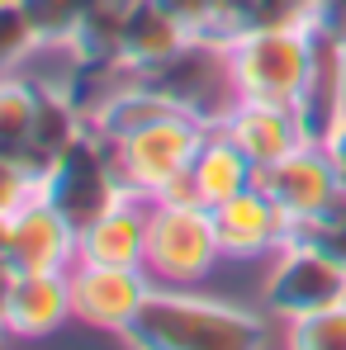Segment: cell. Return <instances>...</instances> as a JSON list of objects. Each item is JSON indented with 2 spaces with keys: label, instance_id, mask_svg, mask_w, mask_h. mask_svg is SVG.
I'll return each mask as SVG.
<instances>
[{
  "label": "cell",
  "instance_id": "18",
  "mask_svg": "<svg viewBox=\"0 0 346 350\" xmlns=\"http://www.w3.org/2000/svg\"><path fill=\"white\" fill-rule=\"evenodd\" d=\"M313 0H219L214 24L204 29V38L232 43L242 33H261V29H289V24H308Z\"/></svg>",
  "mask_w": 346,
  "mask_h": 350
},
{
  "label": "cell",
  "instance_id": "28",
  "mask_svg": "<svg viewBox=\"0 0 346 350\" xmlns=\"http://www.w3.org/2000/svg\"><path fill=\"white\" fill-rule=\"evenodd\" d=\"M323 147H328V157H332V166H337V175H342V189H346V118L332 128V137H328Z\"/></svg>",
  "mask_w": 346,
  "mask_h": 350
},
{
  "label": "cell",
  "instance_id": "16",
  "mask_svg": "<svg viewBox=\"0 0 346 350\" xmlns=\"http://www.w3.org/2000/svg\"><path fill=\"white\" fill-rule=\"evenodd\" d=\"M251 180H256V166L232 147L219 128H209V137H204V147H199V157H195V166H190V189H195V199H199L204 208H214V204H223L232 194H242Z\"/></svg>",
  "mask_w": 346,
  "mask_h": 350
},
{
  "label": "cell",
  "instance_id": "6",
  "mask_svg": "<svg viewBox=\"0 0 346 350\" xmlns=\"http://www.w3.org/2000/svg\"><path fill=\"white\" fill-rule=\"evenodd\" d=\"M204 137H209V128L195 123L190 114H162V118H152L147 128L119 137L114 152H119L128 189L143 194V199H162L180 175H190Z\"/></svg>",
  "mask_w": 346,
  "mask_h": 350
},
{
  "label": "cell",
  "instance_id": "4",
  "mask_svg": "<svg viewBox=\"0 0 346 350\" xmlns=\"http://www.w3.org/2000/svg\"><path fill=\"white\" fill-rule=\"evenodd\" d=\"M143 85L157 90L175 114H190L195 123H204V128H219L228 118V109L242 100L237 95V81H232L228 43L204 38V33H195L171 62L143 71Z\"/></svg>",
  "mask_w": 346,
  "mask_h": 350
},
{
  "label": "cell",
  "instance_id": "24",
  "mask_svg": "<svg viewBox=\"0 0 346 350\" xmlns=\"http://www.w3.org/2000/svg\"><path fill=\"white\" fill-rule=\"evenodd\" d=\"M34 48H38V38H34V29H29V19H24L19 0H14V5H0V76H5L10 66H19Z\"/></svg>",
  "mask_w": 346,
  "mask_h": 350
},
{
  "label": "cell",
  "instance_id": "10",
  "mask_svg": "<svg viewBox=\"0 0 346 350\" xmlns=\"http://www.w3.org/2000/svg\"><path fill=\"white\" fill-rule=\"evenodd\" d=\"M266 303L275 317L299 322V317H313L332 303H346V275L313 246L304 241H289L266 280Z\"/></svg>",
  "mask_w": 346,
  "mask_h": 350
},
{
  "label": "cell",
  "instance_id": "23",
  "mask_svg": "<svg viewBox=\"0 0 346 350\" xmlns=\"http://www.w3.org/2000/svg\"><path fill=\"white\" fill-rule=\"evenodd\" d=\"M289 346L294 350H346V303H332L313 317L289 322Z\"/></svg>",
  "mask_w": 346,
  "mask_h": 350
},
{
  "label": "cell",
  "instance_id": "22",
  "mask_svg": "<svg viewBox=\"0 0 346 350\" xmlns=\"http://www.w3.org/2000/svg\"><path fill=\"white\" fill-rule=\"evenodd\" d=\"M294 241H304V246L323 251V256H328V260L346 275V194L328 208V213H318V218L299 223V228H294Z\"/></svg>",
  "mask_w": 346,
  "mask_h": 350
},
{
  "label": "cell",
  "instance_id": "30",
  "mask_svg": "<svg viewBox=\"0 0 346 350\" xmlns=\"http://www.w3.org/2000/svg\"><path fill=\"white\" fill-rule=\"evenodd\" d=\"M0 223H5V218H0Z\"/></svg>",
  "mask_w": 346,
  "mask_h": 350
},
{
  "label": "cell",
  "instance_id": "26",
  "mask_svg": "<svg viewBox=\"0 0 346 350\" xmlns=\"http://www.w3.org/2000/svg\"><path fill=\"white\" fill-rule=\"evenodd\" d=\"M308 29L328 43L346 48V0H313V14H308Z\"/></svg>",
  "mask_w": 346,
  "mask_h": 350
},
{
  "label": "cell",
  "instance_id": "9",
  "mask_svg": "<svg viewBox=\"0 0 346 350\" xmlns=\"http://www.w3.org/2000/svg\"><path fill=\"white\" fill-rule=\"evenodd\" d=\"M256 185L285 208L294 228L308 223V218H318V213H328L346 194L342 175H337V166H332V157H328L323 142H304V147H294L289 157L261 166V171H256Z\"/></svg>",
  "mask_w": 346,
  "mask_h": 350
},
{
  "label": "cell",
  "instance_id": "25",
  "mask_svg": "<svg viewBox=\"0 0 346 350\" xmlns=\"http://www.w3.org/2000/svg\"><path fill=\"white\" fill-rule=\"evenodd\" d=\"M34 194H38L34 171H24V166L10 161V157H0V218H10L14 208H24Z\"/></svg>",
  "mask_w": 346,
  "mask_h": 350
},
{
  "label": "cell",
  "instance_id": "12",
  "mask_svg": "<svg viewBox=\"0 0 346 350\" xmlns=\"http://www.w3.org/2000/svg\"><path fill=\"white\" fill-rule=\"evenodd\" d=\"M219 133L228 137L256 171L308 142L304 128H299L294 105H275V100H237L228 109V118L219 123Z\"/></svg>",
  "mask_w": 346,
  "mask_h": 350
},
{
  "label": "cell",
  "instance_id": "7",
  "mask_svg": "<svg viewBox=\"0 0 346 350\" xmlns=\"http://www.w3.org/2000/svg\"><path fill=\"white\" fill-rule=\"evenodd\" d=\"M76 228L38 194L0 223V256L14 275H66L76 265Z\"/></svg>",
  "mask_w": 346,
  "mask_h": 350
},
{
  "label": "cell",
  "instance_id": "15",
  "mask_svg": "<svg viewBox=\"0 0 346 350\" xmlns=\"http://www.w3.org/2000/svg\"><path fill=\"white\" fill-rule=\"evenodd\" d=\"M71 317V280L66 275H14L5 298V336H53Z\"/></svg>",
  "mask_w": 346,
  "mask_h": 350
},
{
  "label": "cell",
  "instance_id": "29",
  "mask_svg": "<svg viewBox=\"0 0 346 350\" xmlns=\"http://www.w3.org/2000/svg\"><path fill=\"white\" fill-rule=\"evenodd\" d=\"M0 5H14V0H0Z\"/></svg>",
  "mask_w": 346,
  "mask_h": 350
},
{
  "label": "cell",
  "instance_id": "3",
  "mask_svg": "<svg viewBox=\"0 0 346 350\" xmlns=\"http://www.w3.org/2000/svg\"><path fill=\"white\" fill-rule=\"evenodd\" d=\"M223 260V246L214 232V213L204 204L185 199H152L147 213V256L143 270L162 289H195L209 280V270Z\"/></svg>",
  "mask_w": 346,
  "mask_h": 350
},
{
  "label": "cell",
  "instance_id": "27",
  "mask_svg": "<svg viewBox=\"0 0 346 350\" xmlns=\"http://www.w3.org/2000/svg\"><path fill=\"white\" fill-rule=\"evenodd\" d=\"M166 14H175L190 33H204L209 24H214V14H219V0H157Z\"/></svg>",
  "mask_w": 346,
  "mask_h": 350
},
{
  "label": "cell",
  "instance_id": "11",
  "mask_svg": "<svg viewBox=\"0 0 346 350\" xmlns=\"http://www.w3.org/2000/svg\"><path fill=\"white\" fill-rule=\"evenodd\" d=\"M214 213V232H219V246L228 260H256L266 251H285L294 241V223L289 213L251 180L242 194H232L223 204L209 208Z\"/></svg>",
  "mask_w": 346,
  "mask_h": 350
},
{
  "label": "cell",
  "instance_id": "8",
  "mask_svg": "<svg viewBox=\"0 0 346 350\" xmlns=\"http://www.w3.org/2000/svg\"><path fill=\"white\" fill-rule=\"evenodd\" d=\"M71 280V317H81L95 332H128V322L138 317V308L147 303V293L157 289L152 275L143 265H95V260H76L66 270Z\"/></svg>",
  "mask_w": 346,
  "mask_h": 350
},
{
  "label": "cell",
  "instance_id": "17",
  "mask_svg": "<svg viewBox=\"0 0 346 350\" xmlns=\"http://www.w3.org/2000/svg\"><path fill=\"white\" fill-rule=\"evenodd\" d=\"M190 38H195V33H190L175 14H166L157 0H143V5L133 10L128 29H123V62L138 66V71H152V66L171 62Z\"/></svg>",
  "mask_w": 346,
  "mask_h": 350
},
{
  "label": "cell",
  "instance_id": "19",
  "mask_svg": "<svg viewBox=\"0 0 346 350\" xmlns=\"http://www.w3.org/2000/svg\"><path fill=\"white\" fill-rule=\"evenodd\" d=\"M38 100H43L38 81H10V76H0V157L19 161V166L29 161V142H34V123H38Z\"/></svg>",
  "mask_w": 346,
  "mask_h": 350
},
{
  "label": "cell",
  "instance_id": "13",
  "mask_svg": "<svg viewBox=\"0 0 346 350\" xmlns=\"http://www.w3.org/2000/svg\"><path fill=\"white\" fill-rule=\"evenodd\" d=\"M318 38V33H313ZM294 114L308 142H328L332 128L346 118V48L318 38L313 43V62H308V76L294 95Z\"/></svg>",
  "mask_w": 346,
  "mask_h": 350
},
{
  "label": "cell",
  "instance_id": "5",
  "mask_svg": "<svg viewBox=\"0 0 346 350\" xmlns=\"http://www.w3.org/2000/svg\"><path fill=\"white\" fill-rule=\"evenodd\" d=\"M313 29L308 24H289V29H261V33H242L228 43L232 57V81L242 100H275L294 105L308 62H313Z\"/></svg>",
  "mask_w": 346,
  "mask_h": 350
},
{
  "label": "cell",
  "instance_id": "2",
  "mask_svg": "<svg viewBox=\"0 0 346 350\" xmlns=\"http://www.w3.org/2000/svg\"><path fill=\"white\" fill-rule=\"evenodd\" d=\"M128 180L119 166V152L105 133H95L90 123L76 133V142L62 152L48 171L38 175V199L53 204L62 218L81 232L86 223H95L105 208H114L119 199H128Z\"/></svg>",
  "mask_w": 346,
  "mask_h": 350
},
{
  "label": "cell",
  "instance_id": "20",
  "mask_svg": "<svg viewBox=\"0 0 346 350\" xmlns=\"http://www.w3.org/2000/svg\"><path fill=\"white\" fill-rule=\"evenodd\" d=\"M162 114H175V109L157 95V90H147V85L138 81V85H133V90H123V95H119V100L95 118L90 128H95V133H105L110 142H119V137H128V133L147 128L152 118H162Z\"/></svg>",
  "mask_w": 346,
  "mask_h": 350
},
{
  "label": "cell",
  "instance_id": "21",
  "mask_svg": "<svg viewBox=\"0 0 346 350\" xmlns=\"http://www.w3.org/2000/svg\"><path fill=\"white\" fill-rule=\"evenodd\" d=\"M90 5H95V0H19V10H24V19H29L38 48H48V43H71V33H76L81 19L90 14Z\"/></svg>",
  "mask_w": 346,
  "mask_h": 350
},
{
  "label": "cell",
  "instance_id": "1",
  "mask_svg": "<svg viewBox=\"0 0 346 350\" xmlns=\"http://www.w3.org/2000/svg\"><path fill=\"white\" fill-rule=\"evenodd\" d=\"M123 341L138 350H261L266 322L247 308L157 284L128 322Z\"/></svg>",
  "mask_w": 346,
  "mask_h": 350
},
{
  "label": "cell",
  "instance_id": "14",
  "mask_svg": "<svg viewBox=\"0 0 346 350\" xmlns=\"http://www.w3.org/2000/svg\"><path fill=\"white\" fill-rule=\"evenodd\" d=\"M147 213L152 199L143 204V194L119 199L114 208H105L95 223H86L76 237V260H95V265H143L147 256Z\"/></svg>",
  "mask_w": 346,
  "mask_h": 350
}]
</instances>
